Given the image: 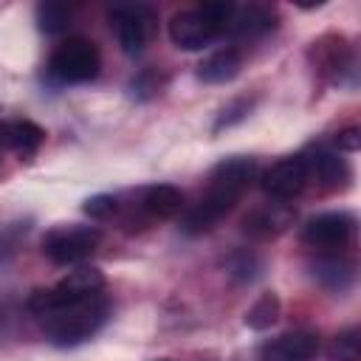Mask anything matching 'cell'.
<instances>
[{"instance_id":"cell-1","label":"cell","mask_w":361,"mask_h":361,"mask_svg":"<svg viewBox=\"0 0 361 361\" xmlns=\"http://www.w3.org/2000/svg\"><path fill=\"white\" fill-rule=\"evenodd\" d=\"M254 172H257L254 158H243V155L223 158L209 172V183H206V192L200 195V200L186 212V217L180 223L183 231L186 234H203L214 223H220L240 203L248 183L254 180Z\"/></svg>"},{"instance_id":"cell-2","label":"cell","mask_w":361,"mask_h":361,"mask_svg":"<svg viewBox=\"0 0 361 361\" xmlns=\"http://www.w3.org/2000/svg\"><path fill=\"white\" fill-rule=\"evenodd\" d=\"M110 316V299L104 293H96L90 299H82L76 305H65L59 310H51L42 319V330L51 344L56 347H73L87 341L102 330V324Z\"/></svg>"},{"instance_id":"cell-3","label":"cell","mask_w":361,"mask_h":361,"mask_svg":"<svg viewBox=\"0 0 361 361\" xmlns=\"http://www.w3.org/2000/svg\"><path fill=\"white\" fill-rule=\"evenodd\" d=\"M231 14L234 3L228 0H209L195 8H183L169 20V39L183 51H200L226 34Z\"/></svg>"},{"instance_id":"cell-4","label":"cell","mask_w":361,"mask_h":361,"mask_svg":"<svg viewBox=\"0 0 361 361\" xmlns=\"http://www.w3.org/2000/svg\"><path fill=\"white\" fill-rule=\"evenodd\" d=\"M96 293H104V274L82 265L76 271H68V276H62L56 285L34 290L28 299V310L37 316H45L51 310H59L65 305H76V302L90 299Z\"/></svg>"},{"instance_id":"cell-5","label":"cell","mask_w":361,"mask_h":361,"mask_svg":"<svg viewBox=\"0 0 361 361\" xmlns=\"http://www.w3.org/2000/svg\"><path fill=\"white\" fill-rule=\"evenodd\" d=\"M99 68H102L99 48L87 37H68V39H62L54 48L51 59H48V76L56 85L90 82V79H96Z\"/></svg>"},{"instance_id":"cell-6","label":"cell","mask_w":361,"mask_h":361,"mask_svg":"<svg viewBox=\"0 0 361 361\" xmlns=\"http://www.w3.org/2000/svg\"><path fill=\"white\" fill-rule=\"evenodd\" d=\"M102 243V231L96 226H54L42 237V254L54 265H76L87 259Z\"/></svg>"},{"instance_id":"cell-7","label":"cell","mask_w":361,"mask_h":361,"mask_svg":"<svg viewBox=\"0 0 361 361\" xmlns=\"http://www.w3.org/2000/svg\"><path fill=\"white\" fill-rule=\"evenodd\" d=\"M355 231V217L347 212H324L307 220V226L302 228V240L310 248L319 251H341Z\"/></svg>"},{"instance_id":"cell-8","label":"cell","mask_w":361,"mask_h":361,"mask_svg":"<svg viewBox=\"0 0 361 361\" xmlns=\"http://www.w3.org/2000/svg\"><path fill=\"white\" fill-rule=\"evenodd\" d=\"M307 180H310V175H307L305 158L302 155H290V158H282V161L271 164L262 172L259 186L274 200H290L307 186Z\"/></svg>"},{"instance_id":"cell-9","label":"cell","mask_w":361,"mask_h":361,"mask_svg":"<svg viewBox=\"0 0 361 361\" xmlns=\"http://www.w3.org/2000/svg\"><path fill=\"white\" fill-rule=\"evenodd\" d=\"M110 25L121 51L138 54L149 37V11L144 6H116L110 8Z\"/></svg>"},{"instance_id":"cell-10","label":"cell","mask_w":361,"mask_h":361,"mask_svg":"<svg viewBox=\"0 0 361 361\" xmlns=\"http://www.w3.org/2000/svg\"><path fill=\"white\" fill-rule=\"evenodd\" d=\"M316 353H319L316 333L293 330L265 341L259 347V361H313Z\"/></svg>"},{"instance_id":"cell-11","label":"cell","mask_w":361,"mask_h":361,"mask_svg":"<svg viewBox=\"0 0 361 361\" xmlns=\"http://www.w3.org/2000/svg\"><path fill=\"white\" fill-rule=\"evenodd\" d=\"M302 158H305V164H307V175H316V180H319L324 189H341V186H347V180H350V166H347V161H344L336 149L319 144V147H313V149H310L307 155H302Z\"/></svg>"},{"instance_id":"cell-12","label":"cell","mask_w":361,"mask_h":361,"mask_svg":"<svg viewBox=\"0 0 361 361\" xmlns=\"http://www.w3.org/2000/svg\"><path fill=\"white\" fill-rule=\"evenodd\" d=\"M293 223V212L282 203H265V206H257L245 214L243 220V228L245 234L257 237V240H268V237H276L282 234L288 226Z\"/></svg>"},{"instance_id":"cell-13","label":"cell","mask_w":361,"mask_h":361,"mask_svg":"<svg viewBox=\"0 0 361 361\" xmlns=\"http://www.w3.org/2000/svg\"><path fill=\"white\" fill-rule=\"evenodd\" d=\"M310 268H313V276L324 285V288H330V290H347L353 282H355V265H353V259H347L344 254H338V251H322L313 262H310Z\"/></svg>"},{"instance_id":"cell-14","label":"cell","mask_w":361,"mask_h":361,"mask_svg":"<svg viewBox=\"0 0 361 361\" xmlns=\"http://www.w3.org/2000/svg\"><path fill=\"white\" fill-rule=\"evenodd\" d=\"M271 28H276L274 8L259 6V3H251V6H234V14L228 20L226 34H231V37H248L251 39V37L268 34Z\"/></svg>"},{"instance_id":"cell-15","label":"cell","mask_w":361,"mask_h":361,"mask_svg":"<svg viewBox=\"0 0 361 361\" xmlns=\"http://www.w3.org/2000/svg\"><path fill=\"white\" fill-rule=\"evenodd\" d=\"M240 68H243L240 51L237 48H220L197 65V79L206 85H226L240 73Z\"/></svg>"},{"instance_id":"cell-16","label":"cell","mask_w":361,"mask_h":361,"mask_svg":"<svg viewBox=\"0 0 361 361\" xmlns=\"http://www.w3.org/2000/svg\"><path fill=\"white\" fill-rule=\"evenodd\" d=\"M180 206H183V195L169 183H158L141 192V212L149 220H169L180 212Z\"/></svg>"},{"instance_id":"cell-17","label":"cell","mask_w":361,"mask_h":361,"mask_svg":"<svg viewBox=\"0 0 361 361\" xmlns=\"http://www.w3.org/2000/svg\"><path fill=\"white\" fill-rule=\"evenodd\" d=\"M45 141L42 127H37L34 121H11L8 124V149H14L17 155L28 158L34 155Z\"/></svg>"},{"instance_id":"cell-18","label":"cell","mask_w":361,"mask_h":361,"mask_svg":"<svg viewBox=\"0 0 361 361\" xmlns=\"http://www.w3.org/2000/svg\"><path fill=\"white\" fill-rule=\"evenodd\" d=\"M279 319V296L276 293H262L245 313V324L251 330H268Z\"/></svg>"},{"instance_id":"cell-19","label":"cell","mask_w":361,"mask_h":361,"mask_svg":"<svg viewBox=\"0 0 361 361\" xmlns=\"http://www.w3.org/2000/svg\"><path fill=\"white\" fill-rule=\"evenodd\" d=\"M68 17H71V8L65 3H39L37 6V20H39V28L45 34H56L68 25Z\"/></svg>"},{"instance_id":"cell-20","label":"cell","mask_w":361,"mask_h":361,"mask_svg":"<svg viewBox=\"0 0 361 361\" xmlns=\"http://www.w3.org/2000/svg\"><path fill=\"white\" fill-rule=\"evenodd\" d=\"M330 361H358V330L350 327L344 333H338L327 350Z\"/></svg>"},{"instance_id":"cell-21","label":"cell","mask_w":361,"mask_h":361,"mask_svg":"<svg viewBox=\"0 0 361 361\" xmlns=\"http://www.w3.org/2000/svg\"><path fill=\"white\" fill-rule=\"evenodd\" d=\"M116 209H118V200L113 195H96L85 200V214H90L93 220H107Z\"/></svg>"},{"instance_id":"cell-22","label":"cell","mask_w":361,"mask_h":361,"mask_svg":"<svg viewBox=\"0 0 361 361\" xmlns=\"http://www.w3.org/2000/svg\"><path fill=\"white\" fill-rule=\"evenodd\" d=\"M336 147L344 149V152H355L361 147V135H358V127H347L336 135Z\"/></svg>"},{"instance_id":"cell-23","label":"cell","mask_w":361,"mask_h":361,"mask_svg":"<svg viewBox=\"0 0 361 361\" xmlns=\"http://www.w3.org/2000/svg\"><path fill=\"white\" fill-rule=\"evenodd\" d=\"M164 361H169V358H164Z\"/></svg>"}]
</instances>
